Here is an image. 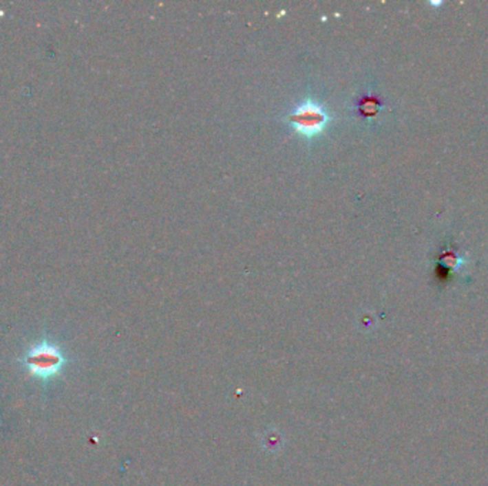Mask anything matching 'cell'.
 <instances>
[{"instance_id": "6da1fadb", "label": "cell", "mask_w": 488, "mask_h": 486, "mask_svg": "<svg viewBox=\"0 0 488 486\" xmlns=\"http://www.w3.org/2000/svg\"><path fill=\"white\" fill-rule=\"evenodd\" d=\"M23 364L33 377L47 381L62 373L66 365V358L61 348L43 340L28 349L23 357Z\"/></svg>"}, {"instance_id": "7a4b0ae2", "label": "cell", "mask_w": 488, "mask_h": 486, "mask_svg": "<svg viewBox=\"0 0 488 486\" xmlns=\"http://www.w3.org/2000/svg\"><path fill=\"white\" fill-rule=\"evenodd\" d=\"M287 122L300 135L313 139L321 134L330 122V114L320 103L315 100H304L287 115Z\"/></svg>"}, {"instance_id": "3957f363", "label": "cell", "mask_w": 488, "mask_h": 486, "mask_svg": "<svg viewBox=\"0 0 488 486\" xmlns=\"http://www.w3.org/2000/svg\"><path fill=\"white\" fill-rule=\"evenodd\" d=\"M361 111L365 114V115H370V113H372V114H374L376 111H377V106H376V103L373 102V100H364L363 103H361Z\"/></svg>"}]
</instances>
